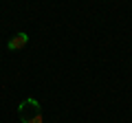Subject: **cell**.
<instances>
[{"label": "cell", "mask_w": 132, "mask_h": 123, "mask_svg": "<svg viewBox=\"0 0 132 123\" xmlns=\"http://www.w3.org/2000/svg\"><path fill=\"white\" fill-rule=\"evenodd\" d=\"M27 42H29V35L22 31V33L13 35V38H11L9 42H7V48H9V51H20V48H24V46H27Z\"/></svg>", "instance_id": "obj_2"}, {"label": "cell", "mask_w": 132, "mask_h": 123, "mask_svg": "<svg viewBox=\"0 0 132 123\" xmlns=\"http://www.w3.org/2000/svg\"><path fill=\"white\" fill-rule=\"evenodd\" d=\"M18 114H20V121L22 123H44V117H42V108H40L38 99H24L22 103L18 106Z\"/></svg>", "instance_id": "obj_1"}]
</instances>
